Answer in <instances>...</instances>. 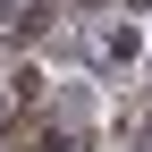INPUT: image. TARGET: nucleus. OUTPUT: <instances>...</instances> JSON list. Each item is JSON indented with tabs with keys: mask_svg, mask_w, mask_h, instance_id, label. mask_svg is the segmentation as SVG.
I'll list each match as a JSON object with an SVG mask.
<instances>
[{
	"mask_svg": "<svg viewBox=\"0 0 152 152\" xmlns=\"http://www.w3.org/2000/svg\"><path fill=\"white\" fill-rule=\"evenodd\" d=\"M34 26V9H26V0H0V34H26Z\"/></svg>",
	"mask_w": 152,
	"mask_h": 152,
	"instance_id": "obj_1",
	"label": "nucleus"
},
{
	"mask_svg": "<svg viewBox=\"0 0 152 152\" xmlns=\"http://www.w3.org/2000/svg\"><path fill=\"white\" fill-rule=\"evenodd\" d=\"M42 152H85V144H76V135H42Z\"/></svg>",
	"mask_w": 152,
	"mask_h": 152,
	"instance_id": "obj_2",
	"label": "nucleus"
}]
</instances>
